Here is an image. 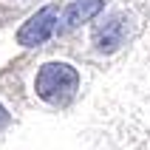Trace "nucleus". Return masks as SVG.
I'll return each mask as SVG.
<instances>
[{
    "mask_svg": "<svg viewBox=\"0 0 150 150\" xmlns=\"http://www.w3.org/2000/svg\"><path fill=\"white\" fill-rule=\"evenodd\" d=\"M76 88H79V74L68 62H45L37 71V76H34V91H37V96L42 102L54 105V108L68 105L76 96Z\"/></svg>",
    "mask_w": 150,
    "mask_h": 150,
    "instance_id": "nucleus-1",
    "label": "nucleus"
},
{
    "mask_svg": "<svg viewBox=\"0 0 150 150\" xmlns=\"http://www.w3.org/2000/svg\"><path fill=\"white\" fill-rule=\"evenodd\" d=\"M57 28H59L57 8H54V6H45V8H40L37 14H31L23 25H20V31H17V45H23V48H34V45L45 42Z\"/></svg>",
    "mask_w": 150,
    "mask_h": 150,
    "instance_id": "nucleus-2",
    "label": "nucleus"
},
{
    "mask_svg": "<svg viewBox=\"0 0 150 150\" xmlns=\"http://www.w3.org/2000/svg\"><path fill=\"white\" fill-rule=\"evenodd\" d=\"M125 37H127V17L125 14H110L108 20L99 23L96 28H93V34H91L96 51H102V54L116 51L119 45L125 42Z\"/></svg>",
    "mask_w": 150,
    "mask_h": 150,
    "instance_id": "nucleus-3",
    "label": "nucleus"
},
{
    "mask_svg": "<svg viewBox=\"0 0 150 150\" xmlns=\"http://www.w3.org/2000/svg\"><path fill=\"white\" fill-rule=\"evenodd\" d=\"M105 8V0H74L68 3V8L62 11V20H59V31H74L76 25L88 23Z\"/></svg>",
    "mask_w": 150,
    "mask_h": 150,
    "instance_id": "nucleus-4",
    "label": "nucleus"
},
{
    "mask_svg": "<svg viewBox=\"0 0 150 150\" xmlns=\"http://www.w3.org/2000/svg\"><path fill=\"white\" fill-rule=\"evenodd\" d=\"M6 125H8V110L3 108V105H0V130H3Z\"/></svg>",
    "mask_w": 150,
    "mask_h": 150,
    "instance_id": "nucleus-5",
    "label": "nucleus"
}]
</instances>
